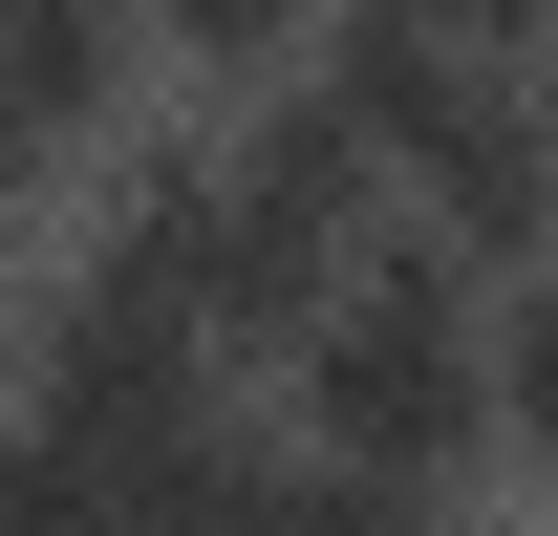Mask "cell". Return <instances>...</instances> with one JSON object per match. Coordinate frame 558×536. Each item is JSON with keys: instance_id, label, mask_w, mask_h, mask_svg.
<instances>
[{"instance_id": "obj_1", "label": "cell", "mask_w": 558, "mask_h": 536, "mask_svg": "<svg viewBox=\"0 0 558 536\" xmlns=\"http://www.w3.org/2000/svg\"><path fill=\"white\" fill-rule=\"evenodd\" d=\"M279 429L323 472H365V494H409V515H473L494 494V279L387 236L344 279V322L279 365Z\"/></svg>"}, {"instance_id": "obj_2", "label": "cell", "mask_w": 558, "mask_h": 536, "mask_svg": "<svg viewBox=\"0 0 558 536\" xmlns=\"http://www.w3.org/2000/svg\"><path fill=\"white\" fill-rule=\"evenodd\" d=\"M387 194H409V236H429V258L537 279V258H558V108H537V65L429 86L409 130H387Z\"/></svg>"}, {"instance_id": "obj_3", "label": "cell", "mask_w": 558, "mask_h": 536, "mask_svg": "<svg viewBox=\"0 0 558 536\" xmlns=\"http://www.w3.org/2000/svg\"><path fill=\"white\" fill-rule=\"evenodd\" d=\"M150 108H172V86H150L130 0H0V194L22 215H65Z\"/></svg>"}, {"instance_id": "obj_4", "label": "cell", "mask_w": 558, "mask_h": 536, "mask_svg": "<svg viewBox=\"0 0 558 536\" xmlns=\"http://www.w3.org/2000/svg\"><path fill=\"white\" fill-rule=\"evenodd\" d=\"M130 44L172 108H279V86H323V44H344V0H130Z\"/></svg>"}, {"instance_id": "obj_5", "label": "cell", "mask_w": 558, "mask_h": 536, "mask_svg": "<svg viewBox=\"0 0 558 536\" xmlns=\"http://www.w3.org/2000/svg\"><path fill=\"white\" fill-rule=\"evenodd\" d=\"M494 472H537V494H558V258L494 279Z\"/></svg>"}, {"instance_id": "obj_6", "label": "cell", "mask_w": 558, "mask_h": 536, "mask_svg": "<svg viewBox=\"0 0 558 536\" xmlns=\"http://www.w3.org/2000/svg\"><path fill=\"white\" fill-rule=\"evenodd\" d=\"M344 22H429V44H473V65H494V22H473V0H344Z\"/></svg>"}, {"instance_id": "obj_7", "label": "cell", "mask_w": 558, "mask_h": 536, "mask_svg": "<svg viewBox=\"0 0 558 536\" xmlns=\"http://www.w3.org/2000/svg\"><path fill=\"white\" fill-rule=\"evenodd\" d=\"M22 279H44V236H22V194H0V365H22Z\"/></svg>"}]
</instances>
